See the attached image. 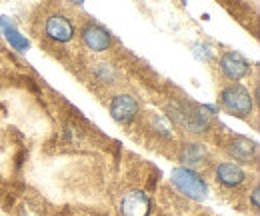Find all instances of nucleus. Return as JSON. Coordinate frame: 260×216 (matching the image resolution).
<instances>
[{
	"label": "nucleus",
	"mask_w": 260,
	"mask_h": 216,
	"mask_svg": "<svg viewBox=\"0 0 260 216\" xmlns=\"http://www.w3.org/2000/svg\"><path fill=\"white\" fill-rule=\"evenodd\" d=\"M168 116L176 126H180L182 130H186L194 136L206 134L212 128V120H210V114L206 112V108L198 106L190 100L168 102Z\"/></svg>",
	"instance_id": "1"
},
{
	"label": "nucleus",
	"mask_w": 260,
	"mask_h": 216,
	"mask_svg": "<svg viewBox=\"0 0 260 216\" xmlns=\"http://www.w3.org/2000/svg\"><path fill=\"white\" fill-rule=\"evenodd\" d=\"M218 102H220V108L230 114V116H236V118H250L252 116V110H254V98L250 90L246 86H242L240 82H228L226 86L220 88L218 94Z\"/></svg>",
	"instance_id": "2"
},
{
	"label": "nucleus",
	"mask_w": 260,
	"mask_h": 216,
	"mask_svg": "<svg viewBox=\"0 0 260 216\" xmlns=\"http://www.w3.org/2000/svg\"><path fill=\"white\" fill-rule=\"evenodd\" d=\"M170 182L172 186L186 198L190 200H204L208 196V184L206 180L190 168H184V166H178L170 172Z\"/></svg>",
	"instance_id": "3"
},
{
	"label": "nucleus",
	"mask_w": 260,
	"mask_h": 216,
	"mask_svg": "<svg viewBox=\"0 0 260 216\" xmlns=\"http://www.w3.org/2000/svg\"><path fill=\"white\" fill-rule=\"evenodd\" d=\"M42 32L54 44H68L76 36V26L62 12H50V14L44 16Z\"/></svg>",
	"instance_id": "4"
},
{
	"label": "nucleus",
	"mask_w": 260,
	"mask_h": 216,
	"mask_svg": "<svg viewBox=\"0 0 260 216\" xmlns=\"http://www.w3.org/2000/svg\"><path fill=\"white\" fill-rule=\"evenodd\" d=\"M108 110L110 116L118 124H130L132 120H136V116L140 114V102L136 96H132L128 92H118L114 94L108 102Z\"/></svg>",
	"instance_id": "5"
},
{
	"label": "nucleus",
	"mask_w": 260,
	"mask_h": 216,
	"mask_svg": "<svg viewBox=\"0 0 260 216\" xmlns=\"http://www.w3.org/2000/svg\"><path fill=\"white\" fill-rule=\"evenodd\" d=\"M118 214L120 216H150L152 202L144 190H126L118 200Z\"/></svg>",
	"instance_id": "6"
},
{
	"label": "nucleus",
	"mask_w": 260,
	"mask_h": 216,
	"mask_svg": "<svg viewBox=\"0 0 260 216\" xmlns=\"http://www.w3.org/2000/svg\"><path fill=\"white\" fill-rule=\"evenodd\" d=\"M218 70L228 82H238V80H242L250 74L252 66L242 54H238L234 50H226L218 58Z\"/></svg>",
	"instance_id": "7"
},
{
	"label": "nucleus",
	"mask_w": 260,
	"mask_h": 216,
	"mask_svg": "<svg viewBox=\"0 0 260 216\" xmlns=\"http://www.w3.org/2000/svg\"><path fill=\"white\" fill-rule=\"evenodd\" d=\"M80 40L90 52H106L112 46V34L96 22H86L80 28Z\"/></svg>",
	"instance_id": "8"
},
{
	"label": "nucleus",
	"mask_w": 260,
	"mask_h": 216,
	"mask_svg": "<svg viewBox=\"0 0 260 216\" xmlns=\"http://www.w3.org/2000/svg\"><path fill=\"white\" fill-rule=\"evenodd\" d=\"M226 152L236 164H250L258 158V144L244 136H234L226 142Z\"/></svg>",
	"instance_id": "9"
},
{
	"label": "nucleus",
	"mask_w": 260,
	"mask_h": 216,
	"mask_svg": "<svg viewBox=\"0 0 260 216\" xmlns=\"http://www.w3.org/2000/svg\"><path fill=\"white\" fill-rule=\"evenodd\" d=\"M214 178L224 188H238L246 182L248 174L240 164H236L232 160H224V162H218L214 166Z\"/></svg>",
	"instance_id": "10"
},
{
	"label": "nucleus",
	"mask_w": 260,
	"mask_h": 216,
	"mask_svg": "<svg viewBox=\"0 0 260 216\" xmlns=\"http://www.w3.org/2000/svg\"><path fill=\"white\" fill-rule=\"evenodd\" d=\"M178 160L182 162L184 168L196 170V168L204 166L210 160V152L200 142H184L180 146V150H178Z\"/></svg>",
	"instance_id": "11"
},
{
	"label": "nucleus",
	"mask_w": 260,
	"mask_h": 216,
	"mask_svg": "<svg viewBox=\"0 0 260 216\" xmlns=\"http://www.w3.org/2000/svg\"><path fill=\"white\" fill-rule=\"evenodd\" d=\"M0 34L4 36V40L18 52H26L30 48V42L24 34H20V30L16 28V24L6 18V16H0Z\"/></svg>",
	"instance_id": "12"
},
{
	"label": "nucleus",
	"mask_w": 260,
	"mask_h": 216,
	"mask_svg": "<svg viewBox=\"0 0 260 216\" xmlns=\"http://www.w3.org/2000/svg\"><path fill=\"white\" fill-rule=\"evenodd\" d=\"M90 72H92V78L96 82L106 84V86H112V84H116L120 80V70L110 62H94Z\"/></svg>",
	"instance_id": "13"
},
{
	"label": "nucleus",
	"mask_w": 260,
	"mask_h": 216,
	"mask_svg": "<svg viewBox=\"0 0 260 216\" xmlns=\"http://www.w3.org/2000/svg\"><path fill=\"white\" fill-rule=\"evenodd\" d=\"M194 56L198 58V60L208 62L210 58H214V50H212L208 44H204V42H196L194 44Z\"/></svg>",
	"instance_id": "14"
},
{
	"label": "nucleus",
	"mask_w": 260,
	"mask_h": 216,
	"mask_svg": "<svg viewBox=\"0 0 260 216\" xmlns=\"http://www.w3.org/2000/svg\"><path fill=\"white\" fill-rule=\"evenodd\" d=\"M250 198H252V206H254V210H258V208H260V200H258V184H254V188H252V194H250Z\"/></svg>",
	"instance_id": "15"
}]
</instances>
